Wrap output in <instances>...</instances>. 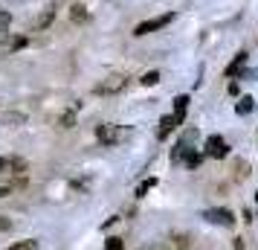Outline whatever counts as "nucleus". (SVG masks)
Masks as SVG:
<instances>
[{"label":"nucleus","instance_id":"obj_18","mask_svg":"<svg viewBox=\"0 0 258 250\" xmlns=\"http://www.w3.org/2000/svg\"><path fill=\"white\" fill-rule=\"evenodd\" d=\"M24 114H3V122H9V125H18V122H24Z\"/></svg>","mask_w":258,"mask_h":250},{"label":"nucleus","instance_id":"obj_24","mask_svg":"<svg viewBox=\"0 0 258 250\" xmlns=\"http://www.w3.org/2000/svg\"><path fill=\"white\" fill-rule=\"evenodd\" d=\"M9 192H12V186H0V198H6Z\"/></svg>","mask_w":258,"mask_h":250},{"label":"nucleus","instance_id":"obj_14","mask_svg":"<svg viewBox=\"0 0 258 250\" xmlns=\"http://www.w3.org/2000/svg\"><path fill=\"white\" fill-rule=\"evenodd\" d=\"M140 82L145 84V87H154V84L160 82V73H157V70H148V73H145V76L140 79Z\"/></svg>","mask_w":258,"mask_h":250},{"label":"nucleus","instance_id":"obj_2","mask_svg":"<svg viewBox=\"0 0 258 250\" xmlns=\"http://www.w3.org/2000/svg\"><path fill=\"white\" fill-rule=\"evenodd\" d=\"M125 87H128V76L116 73V76H107V79H102V82L93 87V93H99V96H113V93H119V90H125Z\"/></svg>","mask_w":258,"mask_h":250},{"label":"nucleus","instance_id":"obj_4","mask_svg":"<svg viewBox=\"0 0 258 250\" xmlns=\"http://www.w3.org/2000/svg\"><path fill=\"white\" fill-rule=\"evenodd\" d=\"M174 21V12H165L160 15V18H151V21H142V24L134 26V35L142 38V35H148V32H157V29H163V26H168Z\"/></svg>","mask_w":258,"mask_h":250},{"label":"nucleus","instance_id":"obj_22","mask_svg":"<svg viewBox=\"0 0 258 250\" xmlns=\"http://www.w3.org/2000/svg\"><path fill=\"white\" fill-rule=\"evenodd\" d=\"M26 47V38H15L12 41V49H24Z\"/></svg>","mask_w":258,"mask_h":250},{"label":"nucleus","instance_id":"obj_11","mask_svg":"<svg viewBox=\"0 0 258 250\" xmlns=\"http://www.w3.org/2000/svg\"><path fill=\"white\" fill-rule=\"evenodd\" d=\"M246 59H249V56H246L244 49H241V53H238V56H235V59L229 61V67H226V76H238V70H244Z\"/></svg>","mask_w":258,"mask_h":250},{"label":"nucleus","instance_id":"obj_3","mask_svg":"<svg viewBox=\"0 0 258 250\" xmlns=\"http://www.w3.org/2000/svg\"><path fill=\"white\" fill-rule=\"evenodd\" d=\"M200 218L206 221V224H218V227H235V215L229 210H223V207H212V210H203Z\"/></svg>","mask_w":258,"mask_h":250},{"label":"nucleus","instance_id":"obj_27","mask_svg":"<svg viewBox=\"0 0 258 250\" xmlns=\"http://www.w3.org/2000/svg\"><path fill=\"white\" fill-rule=\"evenodd\" d=\"M255 201H258V192H255Z\"/></svg>","mask_w":258,"mask_h":250},{"label":"nucleus","instance_id":"obj_5","mask_svg":"<svg viewBox=\"0 0 258 250\" xmlns=\"http://www.w3.org/2000/svg\"><path fill=\"white\" fill-rule=\"evenodd\" d=\"M206 157H215V160H223V157L229 155V145H226V140H223L221 134H212V137H206Z\"/></svg>","mask_w":258,"mask_h":250},{"label":"nucleus","instance_id":"obj_26","mask_svg":"<svg viewBox=\"0 0 258 250\" xmlns=\"http://www.w3.org/2000/svg\"><path fill=\"white\" fill-rule=\"evenodd\" d=\"M15 3H21V0H15ZM24 3H26V0H24Z\"/></svg>","mask_w":258,"mask_h":250},{"label":"nucleus","instance_id":"obj_13","mask_svg":"<svg viewBox=\"0 0 258 250\" xmlns=\"http://www.w3.org/2000/svg\"><path fill=\"white\" fill-rule=\"evenodd\" d=\"M6 250H38V241H35V238H24V241H15V244H9Z\"/></svg>","mask_w":258,"mask_h":250},{"label":"nucleus","instance_id":"obj_25","mask_svg":"<svg viewBox=\"0 0 258 250\" xmlns=\"http://www.w3.org/2000/svg\"><path fill=\"white\" fill-rule=\"evenodd\" d=\"M140 250H160V244H148V247H140Z\"/></svg>","mask_w":258,"mask_h":250},{"label":"nucleus","instance_id":"obj_15","mask_svg":"<svg viewBox=\"0 0 258 250\" xmlns=\"http://www.w3.org/2000/svg\"><path fill=\"white\" fill-rule=\"evenodd\" d=\"M200 160H203V157H200L198 152H188V155H186V160H183V163H186L188 169H198V166H200Z\"/></svg>","mask_w":258,"mask_h":250},{"label":"nucleus","instance_id":"obj_23","mask_svg":"<svg viewBox=\"0 0 258 250\" xmlns=\"http://www.w3.org/2000/svg\"><path fill=\"white\" fill-rule=\"evenodd\" d=\"M0 230H12V221L9 218H0Z\"/></svg>","mask_w":258,"mask_h":250},{"label":"nucleus","instance_id":"obj_6","mask_svg":"<svg viewBox=\"0 0 258 250\" xmlns=\"http://www.w3.org/2000/svg\"><path fill=\"white\" fill-rule=\"evenodd\" d=\"M96 137H99V143H102V145H116L119 140H122V131H119L116 125H107V122H102V125L96 128Z\"/></svg>","mask_w":258,"mask_h":250},{"label":"nucleus","instance_id":"obj_12","mask_svg":"<svg viewBox=\"0 0 258 250\" xmlns=\"http://www.w3.org/2000/svg\"><path fill=\"white\" fill-rule=\"evenodd\" d=\"M174 128H177V119L171 117V114H168V117L160 119V131H157V137H160V140H165V137L174 131Z\"/></svg>","mask_w":258,"mask_h":250},{"label":"nucleus","instance_id":"obj_9","mask_svg":"<svg viewBox=\"0 0 258 250\" xmlns=\"http://www.w3.org/2000/svg\"><path fill=\"white\" fill-rule=\"evenodd\" d=\"M87 18H90V15H87V6H84V3H73L70 6V21L73 24H87Z\"/></svg>","mask_w":258,"mask_h":250},{"label":"nucleus","instance_id":"obj_19","mask_svg":"<svg viewBox=\"0 0 258 250\" xmlns=\"http://www.w3.org/2000/svg\"><path fill=\"white\" fill-rule=\"evenodd\" d=\"M52 18H55V12H47V15H41V21H38V29H44L47 24H52Z\"/></svg>","mask_w":258,"mask_h":250},{"label":"nucleus","instance_id":"obj_16","mask_svg":"<svg viewBox=\"0 0 258 250\" xmlns=\"http://www.w3.org/2000/svg\"><path fill=\"white\" fill-rule=\"evenodd\" d=\"M105 250H125V244H122V238L119 236H110L105 241Z\"/></svg>","mask_w":258,"mask_h":250},{"label":"nucleus","instance_id":"obj_1","mask_svg":"<svg viewBox=\"0 0 258 250\" xmlns=\"http://www.w3.org/2000/svg\"><path fill=\"white\" fill-rule=\"evenodd\" d=\"M195 140H198V128H188V131L174 143V148H171V163H183L188 152H195V148H191Z\"/></svg>","mask_w":258,"mask_h":250},{"label":"nucleus","instance_id":"obj_21","mask_svg":"<svg viewBox=\"0 0 258 250\" xmlns=\"http://www.w3.org/2000/svg\"><path fill=\"white\" fill-rule=\"evenodd\" d=\"M241 79H249V82H255V79H258V67H252V70H241Z\"/></svg>","mask_w":258,"mask_h":250},{"label":"nucleus","instance_id":"obj_10","mask_svg":"<svg viewBox=\"0 0 258 250\" xmlns=\"http://www.w3.org/2000/svg\"><path fill=\"white\" fill-rule=\"evenodd\" d=\"M252 108H255V99H252V96H241V99L235 102V114H238V117H246V114H252Z\"/></svg>","mask_w":258,"mask_h":250},{"label":"nucleus","instance_id":"obj_8","mask_svg":"<svg viewBox=\"0 0 258 250\" xmlns=\"http://www.w3.org/2000/svg\"><path fill=\"white\" fill-rule=\"evenodd\" d=\"M188 102H191V99H188L186 93L183 96H177L174 99V114H171V117L177 119V125H180V122H183V119H186V111H188Z\"/></svg>","mask_w":258,"mask_h":250},{"label":"nucleus","instance_id":"obj_20","mask_svg":"<svg viewBox=\"0 0 258 250\" xmlns=\"http://www.w3.org/2000/svg\"><path fill=\"white\" fill-rule=\"evenodd\" d=\"M154 183H157V180H145V183H142V186H140V189H137V198H142V195H145V192H148V189H151V186H154Z\"/></svg>","mask_w":258,"mask_h":250},{"label":"nucleus","instance_id":"obj_17","mask_svg":"<svg viewBox=\"0 0 258 250\" xmlns=\"http://www.w3.org/2000/svg\"><path fill=\"white\" fill-rule=\"evenodd\" d=\"M76 125V114L67 111V114H61V128H73Z\"/></svg>","mask_w":258,"mask_h":250},{"label":"nucleus","instance_id":"obj_7","mask_svg":"<svg viewBox=\"0 0 258 250\" xmlns=\"http://www.w3.org/2000/svg\"><path fill=\"white\" fill-rule=\"evenodd\" d=\"M26 160L24 157H0V175H24Z\"/></svg>","mask_w":258,"mask_h":250}]
</instances>
